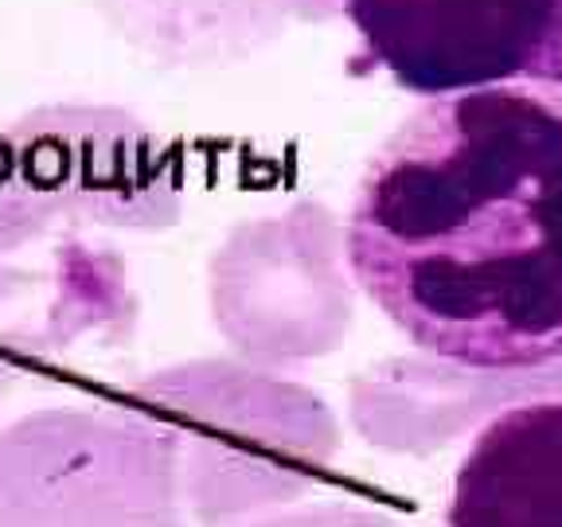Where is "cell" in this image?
I'll use <instances>...</instances> for the list:
<instances>
[{
  "instance_id": "obj_1",
  "label": "cell",
  "mask_w": 562,
  "mask_h": 527,
  "mask_svg": "<svg viewBox=\"0 0 562 527\" xmlns=\"http://www.w3.org/2000/svg\"><path fill=\"white\" fill-rule=\"evenodd\" d=\"M360 290L457 368L562 360V87L441 94L371 157L348 215Z\"/></svg>"
},
{
  "instance_id": "obj_7",
  "label": "cell",
  "mask_w": 562,
  "mask_h": 527,
  "mask_svg": "<svg viewBox=\"0 0 562 527\" xmlns=\"http://www.w3.org/2000/svg\"><path fill=\"white\" fill-rule=\"evenodd\" d=\"M102 20L160 67H223L285 32L290 0H90Z\"/></svg>"
},
{
  "instance_id": "obj_2",
  "label": "cell",
  "mask_w": 562,
  "mask_h": 527,
  "mask_svg": "<svg viewBox=\"0 0 562 527\" xmlns=\"http://www.w3.org/2000/svg\"><path fill=\"white\" fill-rule=\"evenodd\" d=\"M176 165L149 125L114 105H44L0 130V250L59 223H172Z\"/></svg>"
},
{
  "instance_id": "obj_5",
  "label": "cell",
  "mask_w": 562,
  "mask_h": 527,
  "mask_svg": "<svg viewBox=\"0 0 562 527\" xmlns=\"http://www.w3.org/2000/svg\"><path fill=\"white\" fill-rule=\"evenodd\" d=\"M446 527H562V399L512 406L476 434Z\"/></svg>"
},
{
  "instance_id": "obj_8",
  "label": "cell",
  "mask_w": 562,
  "mask_h": 527,
  "mask_svg": "<svg viewBox=\"0 0 562 527\" xmlns=\"http://www.w3.org/2000/svg\"><path fill=\"white\" fill-rule=\"evenodd\" d=\"M293 20H328L340 12V0H290Z\"/></svg>"
},
{
  "instance_id": "obj_4",
  "label": "cell",
  "mask_w": 562,
  "mask_h": 527,
  "mask_svg": "<svg viewBox=\"0 0 562 527\" xmlns=\"http://www.w3.org/2000/svg\"><path fill=\"white\" fill-rule=\"evenodd\" d=\"M215 316L243 351L293 360L333 348L348 325L336 227L321 208L258 223L215 258Z\"/></svg>"
},
{
  "instance_id": "obj_6",
  "label": "cell",
  "mask_w": 562,
  "mask_h": 527,
  "mask_svg": "<svg viewBox=\"0 0 562 527\" xmlns=\"http://www.w3.org/2000/svg\"><path fill=\"white\" fill-rule=\"evenodd\" d=\"M130 316V293L114 258L67 246L47 278L0 270V395L16 371L44 351L70 348L79 336Z\"/></svg>"
},
{
  "instance_id": "obj_3",
  "label": "cell",
  "mask_w": 562,
  "mask_h": 527,
  "mask_svg": "<svg viewBox=\"0 0 562 527\" xmlns=\"http://www.w3.org/2000/svg\"><path fill=\"white\" fill-rule=\"evenodd\" d=\"M360 63L422 98L562 87V0H340Z\"/></svg>"
}]
</instances>
